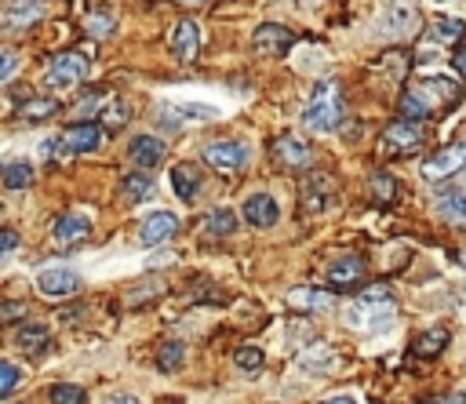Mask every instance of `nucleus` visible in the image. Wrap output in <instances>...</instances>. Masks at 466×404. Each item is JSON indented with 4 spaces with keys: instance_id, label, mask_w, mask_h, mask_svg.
I'll list each match as a JSON object with an SVG mask.
<instances>
[{
    "instance_id": "c03bdc74",
    "label": "nucleus",
    "mask_w": 466,
    "mask_h": 404,
    "mask_svg": "<svg viewBox=\"0 0 466 404\" xmlns=\"http://www.w3.org/2000/svg\"><path fill=\"white\" fill-rule=\"evenodd\" d=\"M26 314V302H8V307H0V317H23Z\"/></svg>"
},
{
    "instance_id": "ea45409f",
    "label": "nucleus",
    "mask_w": 466,
    "mask_h": 404,
    "mask_svg": "<svg viewBox=\"0 0 466 404\" xmlns=\"http://www.w3.org/2000/svg\"><path fill=\"white\" fill-rule=\"evenodd\" d=\"M160 288H164L160 280H146V284H135V288H132V295H128V302H132V307H139V302H142V298L157 295Z\"/></svg>"
},
{
    "instance_id": "e433bc0d",
    "label": "nucleus",
    "mask_w": 466,
    "mask_h": 404,
    "mask_svg": "<svg viewBox=\"0 0 466 404\" xmlns=\"http://www.w3.org/2000/svg\"><path fill=\"white\" fill-rule=\"evenodd\" d=\"M23 66V55L15 48H0V80H8L15 77V69Z\"/></svg>"
},
{
    "instance_id": "72a5a7b5",
    "label": "nucleus",
    "mask_w": 466,
    "mask_h": 404,
    "mask_svg": "<svg viewBox=\"0 0 466 404\" xmlns=\"http://www.w3.org/2000/svg\"><path fill=\"white\" fill-rule=\"evenodd\" d=\"M55 110H59L55 98H33V103L23 106V117H26V121H44V117H51Z\"/></svg>"
},
{
    "instance_id": "7c9ffc66",
    "label": "nucleus",
    "mask_w": 466,
    "mask_h": 404,
    "mask_svg": "<svg viewBox=\"0 0 466 404\" xmlns=\"http://www.w3.org/2000/svg\"><path fill=\"white\" fill-rule=\"evenodd\" d=\"M5 186H8V189H26V186H33V164H26V161L8 164V168H5Z\"/></svg>"
},
{
    "instance_id": "f03ea898",
    "label": "nucleus",
    "mask_w": 466,
    "mask_h": 404,
    "mask_svg": "<svg viewBox=\"0 0 466 404\" xmlns=\"http://www.w3.org/2000/svg\"><path fill=\"white\" fill-rule=\"evenodd\" d=\"M343 91L335 80H321L314 87V95L306 98V106H303V124L314 132V135H328L343 124Z\"/></svg>"
},
{
    "instance_id": "09e8293b",
    "label": "nucleus",
    "mask_w": 466,
    "mask_h": 404,
    "mask_svg": "<svg viewBox=\"0 0 466 404\" xmlns=\"http://www.w3.org/2000/svg\"><path fill=\"white\" fill-rule=\"evenodd\" d=\"M462 262H466V255H462Z\"/></svg>"
},
{
    "instance_id": "c756f323",
    "label": "nucleus",
    "mask_w": 466,
    "mask_h": 404,
    "mask_svg": "<svg viewBox=\"0 0 466 404\" xmlns=\"http://www.w3.org/2000/svg\"><path fill=\"white\" fill-rule=\"evenodd\" d=\"M182 361H186V346L178 339L160 343V350H157V368L160 372H175V368H182Z\"/></svg>"
},
{
    "instance_id": "49530a36",
    "label": "nucleus",
    "mask_w": 466,
    "mask_h": 404,
    "mask_svg": "<svg viewBox=\"0 0 466 404\" xmlns=\"http://www.w3.org/2000/svg\"><path fill=\"white\" fill-rule=\"evenodd\" d=\"M455 69H459V73H466V44L455 51Z\"/></svg>"
},
{
    "instance_id": "9b49d317",
    "label": "nucleus",
    "mask_w": 466,
    "mask_h": 404,
    "mask_svg": "<svg viewBox=\"0 0 466 404\" xmlns=\"http://www.w3.org/2000/svg\"><path fill=\"white\" fill-rule=\"evenodd\" d=\"M37 291L44 298H69L80 291V277L66 266H51V270H41L37 273Z\"/></svg>"
},
{
    "instance_id": "b1692460",
    "label": "nucleus",
    "mask_w": 466,
    "mask_h": 404,
    "mask_svg": "<svg viewBox=\"0 0 466 404\" xmlns=\"http://www.w3.org/2000/svg\"><path fill=\"white\" fill-rule=\"evenodd\" d=\"M288 307H292V310H328V307H332V291H321V288H292V291H288Z\"/></svg>"
},
{
    "instance_id": "0eeeda50",
    "label": "nucleus",
    "mask_w": 466,
    "mask_h": 404,
    "mask_svg": "<svg viewBox=\"0 0 466 404\" xmlns=\"http://www.w3.org/2000/svg\"><path fill=\"white\" fill-rule=\"evenodd\" d=\"M466 168V142H452L444 150H437L426 164H423V179L426 182H444L452 175H459Z\"/></svg>"
},
{
    "instance_id": "473e14b6",
    "label": "nucleus",
    "mask_w": 466,
    "mask_h": 404,
    "mask_svg": "<svg viewBox=\"0 0 466 404\" xmlns=\"http://www.w3.org/2000/svg\"><path fill=\"white\" fill-rule=\"evenodd\" d=\"M48 397H51V404H84L87 400V393L80 386H73V382H55Z\"/></svg>"
},
{
    "instance_id": "f704fd0d",
    "label": "nucleus",
    "mask_w": 466,
    "mask_h": 404,
    "mask_svg": "<svg viewBox=\"0 0 466 404\" xmlns=\"http://www.w3.org/2000/svg\"><path fill=\"white\" fill-rule=\"evenodd\" d=\"M233 361H237V368H244V372H259V368L266 364V354H262L259 346H241Z\"/></svg>"
},
{
    "instance_id": "cd10ccee",
    "label": "nucleus",
    "mask_w": 466,
    "mask_h": 404,
    "mask_svg": "<svg viewBox=\"0 0 466 404\" xmlns=\"http://www.w3.org/2000/svg\"><path fill=\"white\" fill-rule=\"evenodd\" d=\"M462 30H466V26H462L459 19H452V15H437V19H434L430 37H434L437 44H455V41L462 37Z\"/></svg>"
},
{
    "instance_id": "bb28decb",
    "label": "nucleus",
    "mask_w": 466,
    "mask_h": 404,
    "mask_svg": "<svg viewBox=\"0 0 466 404\" xmlns=\"http://www.w3.org/2000/svg\"><path fill=\"white\" fill-rule=\"evenodd\" d=\"M205 230H208L212 237H233V234H237V216H233L230 208H215V212L205 219Z\"/></svg>"
},
{
    "instance_id": "7ed1b4c3",
    "label": "nucleus",
    "mask_w": 466,
    "mask_h": 404,
    "mask_svg": "<svg viewBox=\"0 0 466 404\" xmlns=\"http://www.w3.org/2000/svg\"><path fill=\"white\" fill-rule=\"evenodd\" d=\"M394 317V295L387 284H371L368 291H361L353 302H350V310H346V321L361 332H371V328H379Z\"/></svg>"
},
{
    "instance_id": "ddd939ff",
    "label": "nucleus",
    "mask_w": 466,
    "mask_h": 404,
    "mask_svg": "<svg viewBox=\"0 0 466 404\" xmlns=\"http://www.w3.org/2000/svg\"><path fill=\"white\" fill-rule=\"evenodd\" d=\"M44 15H48V5H41V0H8V5L0 8V26L26 30V26L41 23Z\"/></svg>"
},
{
    "instance_id": "a18cd8bd",
    "label": "nucleus",
    "mask_w": 466,
    "mask_h": 404,
    "mask_svg": "<svg viewBox=\"0 0 466 404\" xmlns=\"http://www.w3.org/2000/svg\"><path fill=\"white\" fill-rule=\"evenodd\" d=\"M321 404H357L350 393H335V397H328V400H321Z\"/></svg>"
},
{
    "instance_id": "f3484780",
    "label": "nucleus",
    "mask_w": 466,
    "mask_h": 404,
    "mask_svg": "<svg viewBox=\"0 0 466 404\" xmlns=\"http://www.w3.org/2000/svg\"><path fill=\"white\" fill-rule=\"evenodd\" d=\"M168 179H171V189H175L178 200H197V193L205 186V175H201L197 164H175Z\"/></svg>"
},
{
    "instance_id": "5701e85b",
    "label": "nucleus",
    "mask_w": 466,
    "mask_h": 404,
    "mask_svg": "<svg viewBox=\"0 0 466 404\" xmlns=\"http://www.w3.org/2000/svg\"><path fill=\"white\" fill-rule=\"evenodd\" d=\"M332 197V182L324 175H306L303 179V208L306 212H321Z\"/></svg>"
},
{
    "instance_id": "412c9836",
    "label": "nucleus",
    "mask_w": 466,
    "mask_h": 404,
    "mask_svg": "<svg viewBox=\"0 0 466 404\" xmlns=\"http://www.w3.org/2000/svg\"><path fill=\"white\" fill-rule=\"evenodd\" d=\"M48 343H51V332L41 321H26V325L15 328V346L26 350V354H41Z\"/></svg>"
},
{
    "instance_id": "de8ad7c7",
    "label": "nucleus",
    "mask_w": 466,
    "mask_h": 404,
    "mask_svg": "<svg viewBox=\"0 0 466 404\" xmlns=\"http://www.w3.org/2000/svg\"><path fill=\"white\" fill-rule=\"evenodd\" d=\"M110 404H139V400H135V397H114Z\"/></svg>"
},
{
    "instance_id": "1a4fd4ad",
    "label": "nucleus",
    "mask_w": 466,
    "mask_h": 404,
    "mask_svg": "<svg viewBox=\"0 0 466 404\" xmlns=\"http://www.w3.org/2000/svg\"><path fill=\"white\" fill-rule=\"evenodd\" d=\"M87 237H91V219H87L84 212H66V216H59L55 226H51V244H55V248H77V244H84Z\"/></svg>"
},
{
    "instance_id": "aec40b11",
    "label": "nucleus",
    "mask_w": 466,
    "mask_h": 404,
    "mask_svg": "<svg viewBox=\"0 0 466 404\" xmlns=\"http://www.w3.org/2000/svg\"><path fill=\"white\" fill-rule=\"evenodd\" d=\"M273 150H277V157H281V164H285V168H306V164L314 161L310 146H306L303 139H296V135H281Z\"/></svg>"
},
{
    "instance_id": "c85d7f7f",
    "label": "nucleus",
    "mask_w": 466,
    "mask_h": 404,
    "mask_svg": "<svg viewBox=\"0 0 466 404\" xmlns=\"http://www.w3.org/2000/svg\"><path fill=\"white\" fill-rule=\"evenodd\" d=\"M368 193H371V200H376V205H394L397 186H394V179H390L387 171H379V175H371V182H368Z\"/></svg>"
},
{
    "instance_id": "6e6552de",
    "label": "nucleus",
    "mask_w": 466,
    "mask_h": 404,
    "mask_svg": "<svg viewBox=\"0 0 466 404\" xmlns=\"http://www.w3.org/2000/svg\"><path fill=\"white\" fill-rule=\"evenodd\" d=\"M205 164L215 168V171L233 175V171H241L248 164V150L241 142H233V139H215V142L205 146Z\"/></svg>"
},
{
    "instance_id": "9d476101",
    "label": "nucleus",
    "mask_w": 466,
    "mask_h": 404,
    "mask_svg": "<svg viewBox=\"0 0 466 404\" xmlns=\"http://www.w3.org/2000/svg\"><path fill=\"white\" fill-rule=\"evenodd\" d=\"M292 44H296L292 30L277 26V23H262V26L251 33V48H255L262 59H281V55H285Z\"/></svg>"
},
{
    "instance_id": "2f4dec72",
    "label": "nucleus",
    "mask_w": 466,
    "mask_h": 404,
    "mask_svg": "<svg viewBox=\"0 0 466 404\" xmlns=\"http://www.w3.org/2000/svg\"><path fill=\"white\" fill-rule=\"evenodd\" d=\"M23 379H26V372H23L15 361H0V397L15 393V390L23 386Z\"/></svg>"
},
{
    "instance_id": "4468645a",
    "label": "nucleus",
    "mask_w": 466,
    "mask_h": 404,
    "mask_svg": "<svg viewBox=\"0 0 466 404\" xmlns=\"http://www.w3.org/2000/svg\"><path fill=\"white\" fill-rule=\"evenodd\" d=\"M175 234H178V219H175L171 212H153V216H146L142 226H139V244L160 248V244H168Z\"/></svg>"
},
{
    "instance_id": "20e7f679",
    "label": "nucleus",
    "mask_w": 466,
    "mask_h": 404,
    "mask_svg": "<svg viewBox=\"0 0 466 404\" xmlns=\"http://www.w3.org/2000/svg\"><path fill=\"white\" fill-rule=\"evenodd\" d=\"M99 146H103V128L91 121H80L51 139V157H80V153H96Z\"/></svg>"
},
{
    "instance_id": "6ab92c4d",
    "label": "nucleus",
    "mask_w": 466,
    "mask_h": 404,
    "mask_svg": "<svg viewBox=\"0 0 466 404\" xmlns=\"http://www.w3.org/2000/svg\"><path fill=\"white\" fill-rule=\"evenodd\" d=\"M128 157L139 164V168H157L160 161H164V142L157 139V135H135L132 139V146H128Z\"/></svg>"
},
{
    "instance_id": "8fccbe9b",
    "label": "nucleus",
    "mask_w": 466,
    "mask_h": 404,
    "mask_svg": "<svg viewBox=\"0 0 466 404\" xmlns=\"http://www.w3.org/2000/svg\"><path fill=\"white\" fill-rule=\"evenodd\" d=\"M462 189H466V182H462Z\"/></svg>"
},
{
    "instance_id": "2eb2a0df",
    "label": "nucleus",
    "mask_w": 466,
    "mask_h": 404,
    "mask_svg": "<svg viewBox=\"0 0 466 404\" xmlns=\"http://www.w3.org/2000/svg\"><path fill=\"white\" fill-rule=\"evenodd\" d=\"M244 219L255 230H270V226H277V219H281V208H277V200L270 193H251L244 200Z\"/></svg>"
},
{
    "instance_id": "39448f33",
    "label": "nucleus",
    "mask_w": 466,
    "mask_h": 404,
    "mask_svg": "<svg viewBox=\"0 0 466 404\" xmlns=\"http://www.w3.org/2000/svg\"><path fill=\"white\" fill-rule=\"evenodd\" d=\"M87 73H91V62H87L84 51H62V55H55V59L48 62L44 84H48V87H73V84H80Z\"/></svg>"
},
{
    "instance_id": "c9c22d12",
    "label": "nucleus",
    "mask_w": 466,
    "mask_h": 404,
    "mask_svg": "<svg viewBox=\"0 0 466 404\" xmlns=\"http://www.w3.org/2000/svg\"><path fill=\"white\" fill-rule=\"evenodd\" d=\"M328 361H332V354H328V346H324V343H314V346H310V350L303 354V361H299V364H303V368L310 372V368H324Z\"/></svg>"
},
{
    "instance_id": "79ce46f5",
    "label": "nucleus",
    "mask_w": 466,
    "mask_h": 404,
    "mask_svg": "<svg viewBox=\"0 0 466 404\" xmlns=\"http://www.w3.org/2000/svg\"><path fill=\"white\" fill-rule=\"evenodd\" d=\"M15 248H19V234L8 230V226H0V255H8V252H15Z\"/></svg>"
},
{
    "instance_id": "a19ab883",
    "label": "nucleus",
    "mask_w": 466,
    "mask_h": 404,
    "mask_svg": "<svg viewBox=\"0 0 466 404\" xmlns=\"http://www.w3.org/2000/svg\"><path fill=\"white\" fill-rule=\"evenodd\" d=\"M128 110H124V103H121V98H110V106H106V124L110 128H121L128 117H124Z\"/></svg>"
},
{
    "instance_id": "58836bf2",
    "label": "nucleus",
    "mask_w": 466,
    "mask_h": 404,
    "mask_svg": "<svg viewBox=\"0 0 466 404\" xmlns=\"http://www.w3.org/2000/svg\"><path fill=\"white\" fill-rule=\"evenodd\" d=\"M84 26H87L91 37H110V33H114V19H110V15H87Z\"/></svg>"
},
{
    "instance_id": "a878e982",
    "label": "nucleus",
    "mask_w": 466,
    "mask_h": 404,
    "mask_svg": "<svg viewBox=\"0 0 466 404\" xmlns=\"http://www.w3.org/2000/svg\"><path fill=\"white\" fill-rule=\"evenodd\" d=\"M444 346H448V332H444V328H430V332L416 335L412 354H416V357H437Z\"/></svg>"
},
{
    "instance_id": "4be33fe9",
    "label": "nucleus",
    "mask_w": 466,
    "mask_h": 404,
    "mask_svg": "<svg viewBox=\"0 0 466 404\" xmlns=\"http://www.w3.org/2000/svg\"><path fill=\"white\" fill-rule=\"evenodd\" d=\"M437 212H441L448 223H466V189H462V186L441 189V193H437Z\"/></svg>"
},
{
    "instance_id": "a211bd4d",
    "label": "nucleus",
    "mask_w": 466,
    "mask_h": 404,
    "mask_svg": "<svg viewBox=\"0 0 466 404\" xmlns=\"http://www.w3.org/2000/svg\"><path fill=\"white\" fill-rule=\"evenodd\" d=\"M324 280H328V288H353V284H361V280H364V262H361L357 255L335 259V262L328 266Z\"/></svg>"
},
{
    "instance_id": "dca6fc26",
    "label": "nucleus",
    "mask_w": 466,
    "mask_h": 404,
    "mask_svg": "<svg viewBox=\"0 0 466 404\" xmlns=\"http://www.w3.org/2000/svg\"><path fill=\"white\" fill-rule=\"evenodd\" d=\"M383 139H387V146L390 150H397V153H412L416 146H423V124L419 121H390L387 124V132H383Z\"/></svg>"
},
{
    "instance_id": "f257e3e1",
    "label": "nucleus",
    "mask_w": 466,
    "mask_h": 404,
    "mask_svg": "<svg viewBox=\"0 0 466 404\" xmlns=\"http://www.w3.org/2000/svg\"><path fill=\"white\" fill-rule=\"evenodd\" d=\"M459 95H462V87L452 77H419V84L401 95V114H405V121H423L437 106H452Z\"/></svg>"
},
{
    "instance_id": "4c0bfd02",
    "label": "nucleus",
    "mask_w": 466,
    "mask_h": 404,
    "mask_svg": "<svg viewBox=\"0 0 466 404\" xmlns=\"http://www.w3.org/2000/svg\"><path fill=\"white\" fill-rule=\"evenodd\" d=\"M175 114H186L190 121H212V117H219L215 106H201V103H182V106H175Z\"/></svg>"
},
{
    "instance_id": "423d86ee",
    "label": "nucleus",
    "mask_w": 466,
    "mask_h": 404,
    "mask_svg": "<svg viewBox=\"0 0 466 404\" xmlns=\"http://www.w3.org/2000/svg\"><path fill=\"white\" fill-rule=\"evenodd\" d=\"M419 8H416V0H390V8L383 12V33L394 37V41H405L419 30Z\"/></svg>"
},
{
    "instance_id": "f8f14e48",
    "label": "nucleus",
    "mask_w": 466,
    "mask_h": 404,
    "mask_svg": "<svg viewBox=\"0 0 466 404\" xmlns=\"http://www.w3.org/2000/svg\"><path fill=\"white\" fill-rule=\"evenodd\" d=\"M168 44H171V55H175L178 62H194L197 51H201V26H197L194 19H178V23L171 26Z\"/></svg>"
},
{
    "instance_id": "37998d69",
    "label": "nucleus",
    "mask_w": 466,
    "mask_h": 404,
    "mask_svg": "<svg viewBox=\"0 0 466 404\" xmlns=\"http://www.w3.org/2000/svg\"><path fill=\"white\" fill-rule=\"evenodd\" d=\"M423 404H466V390H452V393L430 397V400H423Z\"/></svg>"
},
{
    "instance_id": "393cba45",
    "label": "nucleus",
    "mask_w": 466,
    "mask_h": 404,
    "mask_svg": "<svg viewBox=\"0 0 466 404\" xmlns=\"http://www.w3.org/2000/svg\"><path fill=\"white\" fill-rule=\"evenodd\" d=\"M150 193H153V175H146V171L124 175V182H121V200L124 205H142Z\"/></svg>"
}]
</instances>
